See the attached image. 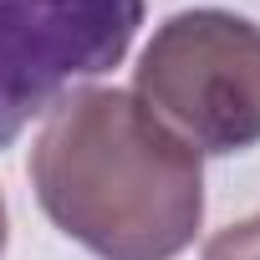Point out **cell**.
I'll return each mask as SVG.
<instances>
[{
    "label": "cell",
    "mask_w": 260,
    "mask_h": 260,
    "mask_svg": "<svg viewBox=\"0 0 260 260\" xmlns=\"http://www.w3.org/2000/svg\"><path fill=\"white\" fill-rule=\"evenodd\" d=\"M204 260H260V214L219 230L209 245H204Z\"/></svg>",
    "instance_id": "277c9868"
},
{
    "label": "cell",
    "mask_w": 260,
    "mask_h": 260,
    "mask_svg": "<svg viewBox=\"0 0 260 260\" xmlns=\"http://www.w3.org/2000/svg\"><path fill=\"white\" fill-rule=\"evenodd\" d=\"M6 235H11V219H6V199H0V255H6Z\"/></svg>",
    "instance_id": "5b68a950"
},
{
    "label": "cell",
    "mask_w": 260,
    "mask_h": 260,
    "mask_svg": "<svg viewBox=\"0 0 260 260\" xmlns=\"http://www.w3.org/2000/svg\"><path fill=\"white\" fill-rule=\"evenodd\" d=\"M31 189L97 260H174L204 219L199 153L117 87H77L46 112Z\"/></svg>",
    "instance_id": "6da1fadb"
},
{
    "label": "cell",
    "mask_w": 260,
    "mask_h": 260,
    "mask_svg": "<svg viewBox=\"0 0 260 260\" xmlns=\"http://www.w3.org/2000/svg\"><path fill=\"white\" fill-rule=\"evenodd\" d=\"M143 26V0H0V148L77 82L112 72Z\"/></svg>",
    "instance_id": "3957f363"
},
{
    "label": "cell",
    "mask_w": 260,
    "mask_h": 260,
    "mask_svg": "<svg viewBox=\"0 0 260 260\" xmlns=\"http://www.w3.org/2000/svg\"><path fill=\"white\" fill-rule=\"evenodd\" d=\"M133 97L194 148L245 153L260 143V26L235 11H179L138 56Z\"/></svg>",
    "instance_id": "7a4b0ae2"
}]
</instances>
